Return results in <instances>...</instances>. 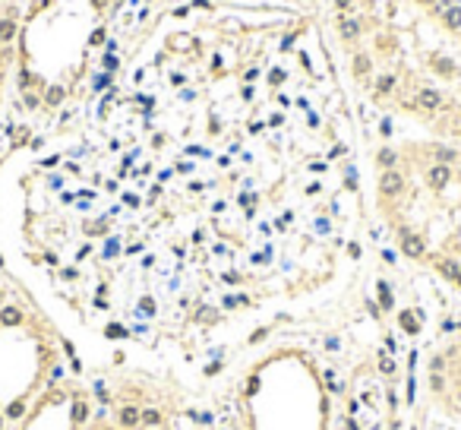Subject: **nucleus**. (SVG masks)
Wrapping results in <instances>:
<instances>
[{
	"mask_svg": "<svg viewBox=\"0 0 461 430\" xmlns=\"http://www.w3.org/2000/svg\"><path fill=\"white\" fill-rule=\"evenodd\" d=\"M338 73L408 133L461 142V0H325Z\"/></svg>",
	"mask_w": 461,
	"mask_h": 430,
	"instance_id": "1",
	"label": "nucleus"
},
{
	"mask_svg": "<svg viewBox=\"0 0 461 430\" xmlns=\"http://www.w3.org/2000/svg\"><path fill=\"white\" fill-rule=\"evenodd\" d=\"M370 193L395 253L461 297V142L382 139L370 155Z\"/></svg>",
	"mask_w": 461,
	"mask_h": 430,
	"instance_id": "2",
	"label": "nucleus"
},
{
	"mask_svg": "<svg viewBox=\"0 0 461 430\" xmlns=\"http://www.w3.org/2000/svg\"><path fill=\"white\" fill-rule=\"evenodd\" d=\"M63 377V342L54 319L19 282L0 279V430Z\"/></svg>",
	"mask_w": 461,
	"mask_h": 430,
	"instance_id": "3",
	"label": "nucleus"
},
{
	"mask_svg": "<svg viewBox=\"0 0 461 430\" xmlns=\"http://www.w3.org/2000/svg\"><path fill=\"white\" fill-rule=\"evenodd\" d=\"M86 430H174V411L168 399L143 380H120L95 405Z\"/></svg>",
	"mask_w": 461,
	"mask_h": 430,
	"instance_id": "4",
	"label": "nucleus"
},
{
	"mask_svg": "<svg viewBox=\"0 0 461 430\" xmlns=\"http://www.w3.org/2000/svg\"><path fill=\"white\" fill-rule=\"evenodd\" d=\"M92 411H95V396L63 373L7 430H86Z\"/></svg>",
	"mask_w": 461,
	"mask_h": 430,
	"instance_id": "5",
	"label": "nucleus"
},
{
	"mask_svg": "<svg viewBox=\"0 0 461 430\" xmlns=\"http://www.w3.org/2000/svg\"><path fill=\"white\" fill-rule=\"evenodd\" d=\"M22 32H26L22 0H0V121H4L16 86V70L22 61Z\"/></svg>",
	"mask_w": 461,
	"mask_h": 430,
	"instance_id": "6",
	"label": "nucleus"
}]
</instances>
